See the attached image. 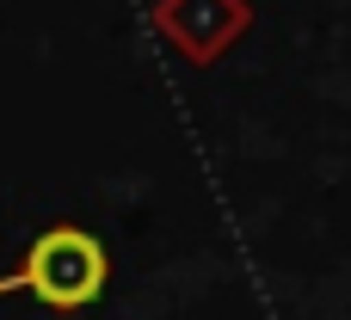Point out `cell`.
<instances>
[{
	"mask_svg": "<svg viewBox=\"0 0 351 320\" xmlns=\"http://www.w3.org/2000/svg\"><path fill=\"white\" fill-rule=\"evenodd\" d=\"M12 290H31L49 308H86L105 290V253L80 228H49V234H37V247L12 271Z\"/></svg>",
	"mask_w": 351,
	"mask_h": 320,
	"instance_id": "cell-1",
	"label": "cell"
}]
</instances>
